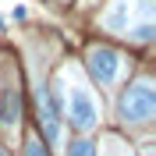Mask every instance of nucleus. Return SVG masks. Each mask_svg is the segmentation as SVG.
<instances>
[{"mask_svg":"<svg viewBox=\"0 0 156 156\" xmlns=\"http://www.w3.org/2000/svg\"><path fill=\"white\" fill-rule=\"evenodd\" d=\"M156 114V89L149 78H138L131 85L124 89V96H121V117H124L128 124H146L153 121Z\"/></svg>","mask_w":156,"mask_h":156,"instance_id":"obj_1","label":"nucleus"},{"mask_svg":"<svg viewBox=\"0 0 156 156\" xmlns=\"http://www.w3.org/2000/svg\"><path fill=\"white\" fill-rule=\"evenodd\" d=\"M85 68H89V75H92V82L114 85L117 78H121V71H124V57H121L117 50H110V46H89Z\"/></svg>","mask_w":156,"mask_h":156,"instance_id":"obj_2","label":"nucleus"},{"mask_svg":"<svg viewBox=\"0 0 156 156\" xmlns=\"http://www.w3.org/2000/svg\"><path fill=\"white\" fill-rule=\"evenodd\" d=\"M68 121L78 128V131H92L99 121V103L92 96V89L85 85H71V96H68Z\"/></svg>","mask_w":156,"mask_h":156,"instance_id":"obj_3","label":"nucleus"},{"mask_svg":"<svg viewBox=\"0 0 156 156\" xmlns=\"http://www.w3.org/2000/svg\"><path fill=\"white\" fill-rule=\"evenodd\" d=\"M103 25H107L110 32H121V36H124L128 25H131V0H114V7L103 14Z\"/></svg>","mask_w":156,"mask_h":156,"instance_id":"obj_4","label":"nucleus"},{"mask_svg":"<svg viewBox=\"0 0 156 156\" xmlns=\"http://www.w3.org/2000/svg\"><path fill=\"white\" fill-rule=\"evenodd\" d=\"M18 117H21V99H18V89H11L7 99H4V131H14L18 128Z\"/></svg>","mask_w":156,"mask_h":156,"instance_id":"obj_5","label":"nucleus"},{"mask_svg":"<svg viewBox=\"0 0 156 156\" xmlns=\"http://www.w3.org/2000/svg\"><path fill=\"white\" fill-rule=\"evenodd\" d=\"M124 36H128V39H135V43H149V39L156 36V25H153L149 18H142L138 25H128V32H124Z\"/></svg>","mask_w":156,"mask_h":156,"instance_id":"obj_6","label":"nucleus"},{"mask_svg":"<svg viewBox=\"0 0 156 156\" xmlns=\"http://www.w3.org/2000/svg\"><path fill=\"white\" fill-rule=\"evenodd\" d=\"M68 156H96V146L89 142V138H78L68 146Z\"/></svg>","mask_w":156,"mask_h":156,"instance_id":"obj_7","label":"nucleus"},{"mask_svg":"<svg viewBox=\"0 0 156 156\" xmlns=\"http://www.w3.org/2000/svg\"><path fill=\"white\" fill-rule=\"evenodd\" d=\"M25 156H50V149L39 142V138H29L25 142Z\"/></svg>","mask_w":156,"mask_h":156,"instance_id":"obj_8","label":"nucleus"},{"mask_svg":"<svg viewBox=\"0 0 156 156\" xmlns=\"http://www.w3.org/2000/svg\"><path fill=\"white\" fill-rule=\"evenodd\" d=\"M0 156H7V153H4V149H0Z\"/></svg>","mask_w":156,"mask_h":156,"instance_id":"obj_9","label":"nucleus"}]
</instances>
